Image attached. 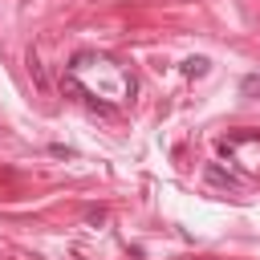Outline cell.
Here are the masks:
<instances>
[{"label": "cell", "mask_w": 260, "mask_h": 260, "mask_svg": "<svg viewBox=\"0 0 260 260\" xmlns=\"http://www.w3.org/2000/svg\"><path fill=\"white\" fill-rule=\"evenodd\" d=\"M28 73L37 77V85L45 89V69H41V61H37V53H28Z\"/></svg>", "instance_id": "3"}, {"label": "cell", "mask_w": 260, "mask_h": 260, "mask_svg": "<svg viewBox=\"0 0 260 260\" xmlns=\"http://www.w3.org/2000/svg\"><path fill=\"white\" fill-rule=\"evenodd\" d=\"M49 150H53V154H57V158H73V150H69V146H61V142H53V146H49Z\"/></svg>", "instance_id": "4"}, {"label": "cell", "mask_w": 260, "mask_h": 260, "mask_svg": "<svg viewBox=\"0 0 260 260\" xmlns=\"http://www.w3.org/2000/svg\"><path fill=\"white\" fill-rule=\"evenodd\" d=\"M85 219H89V223H106V211H102V207H89V215H85Z\"/></svg>", "instance_id": "5"}, {"label": "cell", "mask_w": 260, "mask_h": 260, "mask_svg": "<svg viewBox=\"0 0 260 260\" xmlns=\"http://www.w3.org/2000/svg\"><path fill=\"white\" fill-rule=\"evenodd\" d=\"M207 179H211V183H223V187H240V179H236L232 171H219V167H207Z\"/></svg>", "instance_id": "1"}, {"label": "cell", "mask_w": 260, "mask_h": 260, "mask_svg": "<svg viewBox=\"0 0 260 260\" xmlns=\"http://www.w3.org/2000/svg\"><path fill=\"white\" fill-rule=\"evenodd\" d=\"M183 73H187V77L207 73V57H187V61H183Z\"/></svg>", "instance_id": "2"}, {"label": "cell", "mask_w": 260, "mask_h": 260, "mask_svg": "<svg viewBox=\"0 0 260 260\" xmlns=\"http://www.w3.org/2000/svg\"><path fill=\"white\" fill-rule=\"evenodd\" d=\"M260 89V77H244V93H256Z\"/></svg>", "instance_id": "6"}]
</instances>
